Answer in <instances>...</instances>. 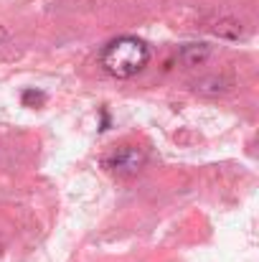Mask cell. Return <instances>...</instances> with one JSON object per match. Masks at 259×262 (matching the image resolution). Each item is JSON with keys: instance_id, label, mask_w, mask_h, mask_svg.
Listing matches in <instances>:
<instances>
[{"instance_id": "cell-1", "label": "cell", "mask_w": 259, "mask_h": 262, "mask_svg": "<svg viewBox=\"0 0 259 262\" xmlns=\"http://www.w3.org/2000/svg\"><path fill=\"white\" fill-rule=\"evenodd\" d=\"M99 61H102L104 72L112 74L114 79H130L148 67L150 49L135 36H122L104 46Z\"/></svg>"}, {"instance_id": "cell-2", "label": "cell", "mask_w": 259, "mask_h": 262, "mask_svg": "<svg viewBox=\"0 0 259 262\" xmlns=\"http://www.w3.org/2000/svg\"><path fill=\"white\" fill-rule=\"evenodd\" d=\"M102 166L109 171V173L120 176V178H127V176H135L143 166H145V153L135 145H122L117 148L114 153H109Z\"/></svg>"}, {"instance_id": "cell-3", "label": "cell", "mask_w": 259, "mask_h": 262, "mask_svg": "<svg viewBox=\"0 0 259 262\" xmlns=\"http://www.w3.org/2000/svg\"><path fill=\"white\" fill-rule=\"evenodd\" d=\"M208 56H211L208 43H188L180 49V61L185 67H201L203 61H208Z\"/></svg>"}, {"instance_id": "cell-4", "label": "cell", "mask_w": 259, "mask_h": 262, "mask_svg": "<svg viewBox=\"0 0 259 262\" xmlns=\"http://www.w3.org/2000/svg\"><path fill=\"white\" fill-rule=\"evenodd\" d=\"M214 33L221 36V38H239L242 36V23L234 20V18H221V20H216Z\"/></svg>"}, {"instance_id": "cell-5", "label": "cell", "mask_w": 259, "mask_h": 262, "mask_svg": "<svg viewBox=\"0 0 259 262\" xmlns=\"http://www.w3.org/2000/svg\"><path fill=\"white\" fill-rule=\"evenodd\" d=\"M229 84H231V82L224 79V77H206V79L196 82V89L203 92V94H219V92H226Z\"/></svg>"}, {"instance_id": "cell-6", "label": "cell", "mask_w": 259, "mask_h": 262, "mask_svg": "<svg viewBox=\"0 0 259 262\" xmlns=\"http://www.w3.org/2000/svg\"><path fill=\"white\" fill-rule=\"evenodd\" d=\"M20 102H23V107H43L46 104V94L41 89H26Z\"/></svg>"}, {"instance_id": "cell-7", "label": "cell", "mask_w": 259, "mask_h": 262, "mask_svg": "<svg viewBox=\"0 0 259 262\" xmlns=\"http://www.w3.org/2000/svg\"><path fill=\"white\" fill-rule=\"evenodd\" d=\"M5 41H8V31L0 26V43H5Z\"/></svg>"}]
</instances>
